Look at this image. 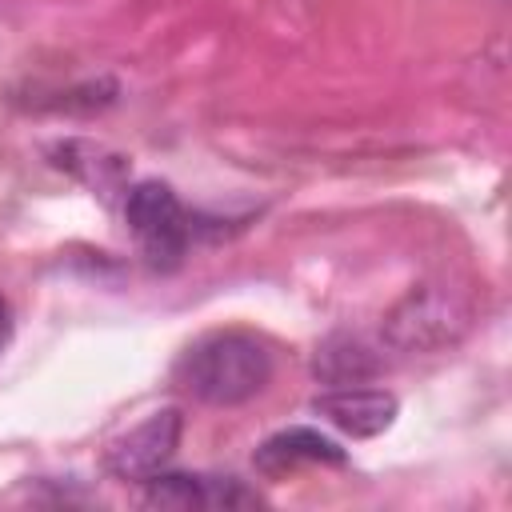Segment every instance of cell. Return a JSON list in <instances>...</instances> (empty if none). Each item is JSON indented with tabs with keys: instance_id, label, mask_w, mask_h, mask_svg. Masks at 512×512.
I'll use <instances>...</instances> for the list:
<instances>
[{
	"instance_id": "obj_1",
	"label": "cell",
	"mask_w": 512,
	"mask_h": 512,
	"mask_svg": "<svg viewBox=\"0 0 512 512\" xmlns=\"http://www.w3.org/2000/svg\"><path fill=\"white\" fill-rule=\"evenodd\" d=\"M272 348L240 328L200 336L176 364V384L212 408H236L268 388L272 380Z\"/></svg>"
},
{
	"instance_id": "obj_2",
	"label": "cell",
	"mask_w": 512,
	"mask_h": 512,
	"mask_svg": "<svg viewBox=\"0 0 512 512\" xmlns=\"http://www.w3.org/2000/svg\"><path fill=\"white\" fill-rule=\"evenodd\" d=\"M472 324V304L444 284H420L412 288L388 316H384V340L396 352H436L464 336Z\"/></svg>"
},
{
	"instance_id": "obj_3",
	"label": "cell",
	"mask_w": 512,
	"mask_h": 512,
	"mask_svg": "<svg viewBox=\"0 0 512 512\" xmlns=\"http://www.w3.org/2000/svg\"><path fill=\"white\" fill-rule=\"evenodd\" d=\"M124 220L152 268L180 264V256L188 248V212L168 184H160V180L132 184L128 200H124Z\"/></svg>"
},
{
	"instance_id": "obj_4",
	"label": "cell",
	"mask_w": 512,
	"mask_h": 512,
	"mask_svg": "<svg viewBox=\"0 0 512 512\" xmlns=\"http://www.w3.org/2000/svg\"><path fill=\"white\" fill-rule=\"evenodd\" d=\"M180 432H184V416L176 408H160V412H152L148 420H140L136 428H128L124 436H116L108 444L104 468L116 480H152L176 456Z\"/></svg>"
},
{
	"instance_id": "obj_5",
	"label": "cell",
	"mask_w": 512,
	"mask_h": 512,
	"mask_svg": "<svg viewBox=\"0 0 512 512\" xmlns=\"http://www.w3.org/2000/svg\"><path fill=\"white\" fill-rule=\"evenodd\" d=\"M144 504L148 508H248L260 504V496L252 488H244L240 480L224 476H184V472H156L152 480H144Z\"/></svg>"
},
{
	"instance_id": "obj_6",
	"label": "cell",
	"mask_w": 512,
	"mask_h": 512,
	"mask_svg": "<svg viewBox=\"0 0 512 512\" xmlns=\"http://www.w3.org/2000/svg\"><path fill=\"white\" fill-rule=\"evenodd\" d=\"M316 416H324L332 428L356 436V440H368V436H380L392 420H396V396L384 392V388H360V384H348V388H328L312 400Z\"/></svg>"
},
{
	"instance_id": "obj_7",
	"label": "cell",
	"mask_w": 512,
	"mask_h": 512,
	"mask_svg": "<svg viewBox=\"0 0 512 512\" xmlns=\"http://www.w3.org/2000/svg\"><path fill=\"white\" fill-rule=\"evenodd\" d=\"M304 464H344V448L316 428H284L256 448V468L264 476H284Z\"/></svg>"
},
{
	"instance_id": "obj_8",
	"label": "cell",
	"mask_w": 512,
	"mask_h": 512,
	"mask_svg": "<svg viewBox=\"0 0 512 512\" xmlns=\"http://www.w3.org/2000/svg\"><path fill=\"white\" fill-rule=\"evenodd\" d=\"M384 368V356L376 348H368L360 336H332L316 348L312 372L320 384L328 388H348V384H364Z\"/></svg>"
},
{
	"instance_id": "obj_9",
	"label": "cell",
	"mask_w": 512,
	"mask_h": 512,
	"mask_svg": "<svg viewBox=\"0 0 512 512\" xmlns=\"http://www.w3.org/2000/svg\"><path fill=\"white\" fill-rule=\"evenodd\" d=\"M8 340H12V308H8V300L0 296V352L8 348Z\"/></svg>"
}]
</instances>
